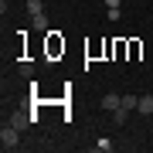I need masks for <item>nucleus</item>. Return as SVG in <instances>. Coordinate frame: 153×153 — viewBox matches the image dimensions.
Listing matches in <instances>:
<instances>
[{
  "instance_id": "f257e3e1",
  "label": "nucleus",
  "mask_w": 153,
  "mask_h": 153,
  "mask_svg": "<svg viewBox=\"0 0 153 153\" xmlns=\"http://www.w3.org/2000/svg\"><path fill=\"white\" fill-rule=\"evenodd\" d=\"M17 133H21V129L7 123L4 129H0V146H4V150H17V146H21V143H17Z\"/></svg>"
},
{
  "instance_id": "f03ea898",
  "label": "nucleus",
  "mask_w": 153,
  "mask_h": 153,
  "mask_svg": "<svg viewBox=\"0 0 153 153\" xmlns=\"http://www.w3.org/2000/svg\"><path fill=\"white\" fill-rule=\"evenodd\" d=\"M7 123H10V126H17V129H24V126H31V123H34V116H31V112H24V109H14Z\"/></svg>"
},
{
  "instance_id": "7ed1b4c3",
  "label": "nucleus",
  "mask_w": 153,
  "mask_h": 153,
  "mask_svg": "<svg viewBox=\"0 0 153 153\" xmlns=\"http://www.w3.org/2000/svg\"><path fill=\"white\" fill-rule=\"evenodd\" d=\"M119 105H123V95H116V92H109V95H102V109H105V112L119 109Z\"/></svg>"
},
{
  "instance_id": "20e7f679",
  "label": "nucleus",
  "mask_w": 153,
  "mask_h": 153,
  "mask_svg": "<svg viewBox=\"0 0 153 153\" xmlns=\"http://www.w3.org/2000/svg\"><path fill=\"white\" fill-rule=\"evenodd\" d=\"M136 112H140V116H150V112H153V95H140Z\"/></svg>"
},
{
  "instance_id": "39448f33",
  "label": "nucleus",
  "mask_w": 153,
  "mask_h": 153,
  "mask_svg": "<svg viewBox=\"0 0 153 153\" xmlns=\"http://www.w3.org/2000/svg\"><path fill=\"white\" fill-rule=\"evenodd\" d=\"M126 119H129V109H123V105H119V109H112V123H116V126H123Z\"/></svg>"
},
{
  "instance_id": "423d86ee",
  "label": "nucleus",
  "mask_w": 153,
  "mask_h": 153,
  "mask_svg": "<svg viewBox=\"0 0 153 153\" xmlns=\"http://www.w3.org/2000/svg\"><path fill=\"white\" fill-rule=\"evenodd\" d=\"M34 31L48 34V17H44V14H34Z\"/></svg>"
},
{
  "instance_id": "0eeeda50",
  "label": "nucleus",
  "mask_w": 153,
  "mask_h": 153,
  "mask_svg": "<svg viewBox=\"0 0 153 153\" xmlns=\"http://www.w3.org/2000/svg\"><path fill=\"white\" fill-rule=\"evenodd\" d=\"M136 105H140V95H123V109H136Z\"/></svg>"
},
{
  "instance_id": "6e6552de",
  "label": "nucleus",
  "mask_w": 153,
  "mask_h": 153,
  "mask_svg": "<svg viewBox=\"0 0 153 153\" xmlns=\"http://www.w3.org/2000/svg\"><path fill=\"white\" fill-rule=\"evenodd\" d=\"M95 146H99V150H102V153H109V150L116 146V143H112L109 136H99V140H95Z\"/></svg>"
},
{
  "instance_id": "1a4fd4ad",
  "label": "nucleus",
  "mask_w": 153,
  "mask_h": 153,
  "mask_svg": "<svg viewBox=\"0 0 153 153\" xmlns=\"http://www.w3.org/2000/svg\"><path fill=\"white\" fill-rule=\"evenodd\" d=\"M27 14L34 17V14H44V4L41 0H27Z\"/></svg>"
},
{
  "instance_id": "9d476101",
  "label": "nucleus",
  "mask_w": 153,
  "mask_h": 153,
  "mask_svg": "<svg viewBox=\"0 0 153 153\" xmlns=\"http://www.w3.org/2000/svg\"><path fill=\"white\" fill-rule=\"evenodd\" d=\"M21 75H24V78H34V65H27V61H24V65H21Z\"/></svg>"
},
{
  "instance_id": "9b49d317",
  "label": "nucleus",
  "mask_w": 153,
  "mask_h": 153,
  "mask_svg": "<svg viewBox=\"0 0 153 153\" xmlns=\"http://www.w3.org/2000/svg\"><path fill=\"white\" fill-rule=\"evenodd\" d=\"M119 14H123L119 7H109V10H105V17H109V21H119Z\"/></svg>"
},
{
  "instance_id": "f8f14e48",
  "label": "nucleus",
  "mask_w": 153,
  "mask_h": 153,
  "mask_svg": "<svg viewBox=\"0 0 153 153\" xmlns=\"http://www.w3.org/2000/svg\"><path fill=\"white\" fill-rule=\"evenodd\" d=\"M105 7H119V0H105Z\"/></svg>"
}]
</instances>
